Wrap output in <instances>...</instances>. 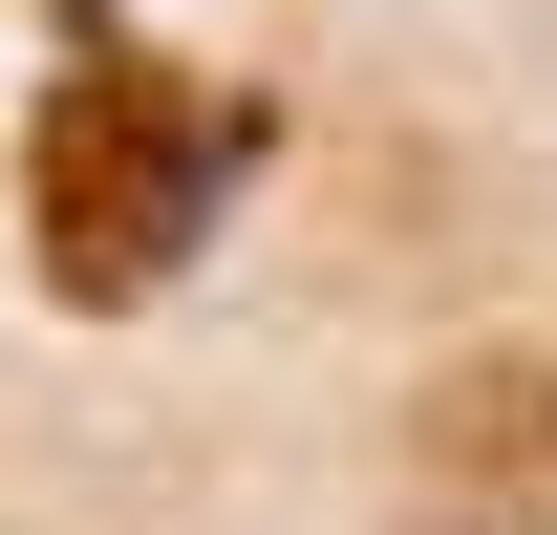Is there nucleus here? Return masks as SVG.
<instances>
[{
    "label": "nucleus",
    "mask_w": 557,
    "mask_h": 535,
    "mask_svg": "<svg viewBox=\"0 0 557 535\" xmlns=\"http://www.w3.org/2000/svg\"><path fill=\"white\" fill-rule=\"evenodd\" d=\"M258 172V108L194 65H129V43H86L44 86V129H22V236H44V300H150V278H194V236L236 214Z\"/></svg>",
    "instance_id": "obj_1"
}]
</instances>
